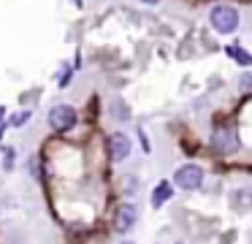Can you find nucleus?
<instances>
[{
	"instance_id": "nucleus-5",
	"label": "nucleus",
	"mask_w": 252,
	"mask_h": 244,
	"mask_svg": "<svg viewBox=\"0 0 252 244\" xmlns=\"http://www.w3.org/2000/svg\"><path fill=\"white\" fill-rule=\"evenodd\" d=\"M136 220H138V209H136V204L125 201V204H120V206H117V211H114V228H117L120 233L133 231Z\"/></svg>"
},
{
	"instance_id": "nucleus-8",
	"label": "nucleus",
	"mask_w": 252,
	"mask_h": 244,
	"mask_svg": "<svg viewBox=\"0 0 252 244\" xmlns=\"http://www.w3.org/2000/svg\"><path fill=\"white\" fill-rule=\"evenodd\" d=\"M30 117H33L30 111H19L17 117H11V128H22V125H28Z\"/></svg>"
},
{
	"instance_id": "nucleus-13",
	"label": "nucleus",
	"mask_w": 252,
	"mask_h": 244,
	"mask_svg": "<svg viewBox=\"0 0 252 244\" xmlns=\"http://www.w3.org/2000/svg\"><path fill=\"white\" fill-rule=\"evenodd\" d=\"M141 3H147V5H155V3H160V0H141Z\"/></svg>"
},
{
	"instance_id": "nucleus-7",
	"label": "nucleus",
	"mask_w": 252,
	"mask_h": 244,
	"mask_svg": "<svg viewBox=\"0 0 252 244\" xmlns=\"http://www.w3.org/2000/svg\"><path fill=\"white\" fill-rule=\"evenodd\" d=\"M171 195H174V184H171V182H160L158 187L152 190V209H160L165 201H171Z\"/></svg>"
},
{
	"instance_id": "nucleus-1",
	"label": "nucleus",
	"mask_w": 252,
	"mask_h": 244,
	"mask_svg": "<svg viewBox=\"0 0 252 244\" xmlns=\"http://www.w3.org/2000/svg\"><path fill=\"white\" fill-rule=\"evenodd\" d=\"M209 22H212V27L217 33H222V35H228V33H233L236 27H239V11L233 8V5H214L212 11H209Z\"/></svg>"
},
{
	"instance_id": "nucleus-6",
	"label": "nucleus",
	"mask_w": 252,
	"mask_h": 244,
	"mask_svg": "<svg viewBox=\"0 0 252 244\" xmlns=\"http://www.w3.org/2000/svg\"><path fill=\"white\" fill-rule=\"evenodd\" d=\"M130 149H133V144H130V136H125V133H111L109 136V157L114 163H122L127 155H130Z\"/></svg>"
},
{
	"instance_id": "nucleus-16",
	"label": "nucleus",
	"mask_w": 252,
	"mask_h": 244,
	"mask_svg": "<svg viewBox=\"0 0 252 244\" xmlns=\"http://www.w3.org/2000/svg\"><path fill=\"white\" fill-rule=\"evenodd\" d=\"M0 139H3V128H0Z\"/></svg>"
},
{
	"instance_id": "nucleus-14",
	"label": "nucleus",
	"mask_w": 252,
	"mask_h": 244,
	"mask_svg": "<svg viewBox=\"0 0 252 244\" xmlns=\"http://www.w3.org/2000/svg\"><path fill=\"white\" fill-rule=\"evenodd\" d=\"M73 5H82V0H73Z\"/></svg>"
},
{
	"instance_id": "nucleus-10",
	"label": "nucleus",
	"mask_w": 252,
	"mask_h": 244,
	"mask_svg": "<svg viewBox=\"0 0 252 244\" xmlns=\"http://www.w3.org/2000/svg\"><path fill=\"white\" fill-rule=\"evenodd\" d=\"M233 195H239V198H247L244 204L239 206V209H252V190H239V193H233Z\"/></svg>"
},
{
	"instance_id": "nucleus-3",
	"label": "nucleus",
	"mask_w": 252,
	"mask_h": 244,
	"mask_svg": "<svg viewBox=\"0 0 252 244\" xmlns=\"http://www.w3.org/2000/svg\"><path fill=\"white\" fill-rule=\"evenodd\" d=\"M76 108L71 103H57V106L49 108V128L57 130V133H68V130L76 125Z\"/></svg>"
},
{
	"instance_id": "nucleus-9",
	"label": "nucleus",
	"mask_w": 252,
	"mask_h": 244,
	"mask_svg": "<svg viewBox=\"0 0 252 244\" xmlns=\"http://www.w3.org/2000/svg\"><path fill=\"white\" fill-rule=\"evenodd\" d=\"M228 54H233V57L239 60V63H244V65H247V63H252V57H250V54H244L239 46H228Z\"/></svg>"
},
{
	"instance_id": "nucleus-11",
	"label": "nucleus",
	"mask_w": 252,
	"mask_h": 244,
	"mask_svg": "<svg viewBox=\"0 0 252 244\" xmlns=\"http://www.w3.org/2000/svg\"><path fill=\"white\" fill-rule=\"evenodd\" d=\"M68 81H71V70H68V68H65V73H63V76H60V87H65V84H68Z\"/></svg>"
},
{
	"instance_id": "nucleus-4",
	"label": "nucleus",
	"mask_w": 252,
	"mask_h": 244,
	"mask_svg": "<svg viewBox=\"0 0 252 244\" xmlns=\"http://www.w3.org/2000/svg\"><path fill=\"white\" fill-rule=\"evenodd\" d=\"M212 144L217 152H222V155H233L236 149H239V136H236V128L233 125H222V128H217L212 133Z\"/></svg>"
},
{
	"instance_id": "nucleus-12",
	"label": "nucleus",
	"mask_w": 252,
	"mask_h": 244,
	"mask_svg": "<svg viewBox=\"0 0 252 244\" xmlns=\"http://www.w3.org/2000/svg\"><path fill=\"white\" fill-rule=\"evenodd\" d=\"M3 119H6V106L0 103V122H3Z\"/></svg>"
},
{
	"instance_id": "nucleus-15",
	"label": "nucleus",
	"mask_w": 252,
	"mask_h": 244,
	"mask_svg": "<svg viewBox=\"0 0 252 244\" xmlns=\"http://www.w3.org/2000/svg\"><path fill=\"white\" fill-rule=\"evenodd\" d=\"M120 244H133V242H120Z\"/></svg>"
},
{
	"instance_id": "nucleus-2",
	"label": "nucleus",
	"mask_w": 252,
	"mask_h": 244,
	"mask_svg": "<svg viewBox=\"0 0 252 244\" xmlns=\"http://www.w3.org/2000/svg\"><path fill=\"white\" fill-rule=\"evenodd\" d=\"M174 184L179 190H185V193L198 190L203 184V168L195 166V163H185V166H179L176 174H174Z\"/></svg>"
}]
</instances>
